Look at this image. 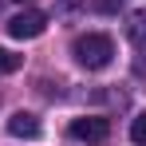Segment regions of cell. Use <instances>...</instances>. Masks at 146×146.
<instances>
[{
    "instance_id": "6",
    "label": "cell",
    "mask_w": 146,
    "mask_h": 146,
    "mask_svg": "<svg viewBox=\"0 0 146 146\" xmlns=\"http://www.w3.org/2000/svg\"><path fill=\"white\" fill-rule=\"evenodd\" d=\"M20 63H24L20 55H12V51H4V48H0V75H12V71H20Z\"/></svg>"
},
{
    "instance_id": "5",
    "label": "cell",
    "mask_w": 146,
    "mask_h": 146,
    "mask_svg": "<svg viewBox=\"0 0 146 146\" xmlns=\"http://www.w3.org/2000/svg\"><path fill=\"white\" fill-rule=\"evenodd\" d=\"M126 32H130V44L138 51H146V12H134L130 24H126Z\"/></svg>"
},
{
    "instance_id": "3",
    "label": "cell",
    "mask_w": 146,
    "mask_h": 146,
    "mask_svg": "<svg viewBox=\"0 0 146 146\" xmlns=\"http://www.w3.org/2000/svg\"><path fill=\"white\" fill-rule=\"evenodd\" d=\"M67 134H71L75 142H107L111 138V122L99 119V115H83V119H71Z\"/></svg>"
},
{
    "instance_id": "7",
    "label": "cell",
    "mask_w": 146,
    "mask_h": 146,
    "mask_svg": "<svg viewBox=\"0 0 146 146\" xmlns=\"http://www.w3.org/2000/svg\"><path fill=\"white\" fill-rule=\"evenodd\" d=\"M130 138H134L138 146H146V111H142L134 122H130Z\"/></svg>"
},
{
    "instance_id": "4",
    "label": "cell",
    "mask_w": 146,
    "mask_h": 146,
    "mask_svg": "<svg viewBox=\"0 0 146 146\" xmlns=\"http://www.w3.org/2000/svg\"><path fill=\"white\" fill-rule=\"evenodd\" d=\"M8 134H12V138H40V119L28 115V111H16V115L8 119Z\"/></svg>"
},
{
    "instance_id": "2",
    "label": "cell",
    "mask_w": 146,
    "mask_h": 146,
    "mask_svg": "<svg viewBox=\"0 0 146 146\" xmlns=\"http://www.w3.org/2000/svg\"><path fill=\"white\" fill-rule=\"evenodd\" d=\"M44 28H48V16L40 8H24L8 20V36L12 40H36V36H44Z\"/></svg>"
},
{
    "instance_id": "1",
    "label": "cell",
    "mask_w": 146,
    "mask_h": 146,
    "mask_svg": "<svg viewBox=\"0 0 146 146\" xmlns=\"http://www.w3.org/2000/svg\"><path fill=\"white\" fill-rule=\"evenodd\" d=\"M71 55L87 71H103V67L111 63V55H115V44H111V36H103V32H87V36H79L71 44Z\"/></svg>"
}]
</instances>
